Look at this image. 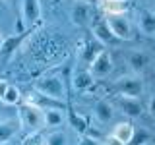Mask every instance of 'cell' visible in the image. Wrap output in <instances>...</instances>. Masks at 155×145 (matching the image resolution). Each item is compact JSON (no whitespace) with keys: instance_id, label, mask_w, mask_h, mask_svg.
Wrapping results in <instances>:
<instances>
[{"instance_id":"1","label":"cell","mask_w":155,"mask_h":145,"mask_svg":"<svg viewBox=\"0 0 155 145\" xmlns=\"http://www.w3.org/2000/svg\"><path fill=\"white\" fill-rule=\"evenodd\" d=\"M19 118H21L23 126L29 128L31 132H37L41 126H45V112L37 105H31V103L19 105Z\"/></svg>"},{"instance_id":"2","label":"cell","mask_w":155,"mask_h":145,"mask_svg":"<svg viewBox=\"0 0 155 145\" xmlns=\"http://www.w3.org/2000/svg\"><path fill=\"white\" fill-rule=\"evenodd\" d=\"M35 91L39 95H45V97H51V99H64V83L58 76H47L43 79H39L35 83Z\"/></svg>"},{"instance_id":"3","label":"cell","mask_w":155,"mask_h":145,"mask_svg":"<svg viewBox=\"0 0 155 145\" xmlns=\"http://www.w3.org/2000/svg\"><path fill=\"white\" fill-rule=\"evenodd\" d=\"M114 91L120 97H140L143 91V83L136 76H126L114 81Z\"/></svg>"},{"instance_id":"4","label":"cell","mask_w":155,"mask_h":145,"mask_svg":"<svg viewBox=\"0 0 155 145\" xmlns=\"http://www.w3.org/2000/svg\"><path fill=\"white\" fill-rule=\"evenodd\" d=\"M31 33H33V27H31V29H23V31H19L18 35H12V37L2 39V43H0V50H2V56H4V58H10L19 47H21V43L25 41V39L31 35Z\"/></svg>"},{"instance_id":"5","label":"cell","mask_w":155,"mask_h":145,"mask_svg":"<svg viewBox=\"0 0 155 145\" xmlns=\"http://www.w3.org/2000/svg\"><path fill=\"white\" fill-rule=\"evenodd\" d=\"M113 72V60H110V54L107 50H103L99 56L91 62V72L89 74L93 77H105Z\"/></svg>"},{"instance_id":"6","label":"cell","mask_w":155,"mask_h":145,"mask_svg":"<svg viewBox=\"0 0 155 145\" xmlns=\"http://www.w3.org/2000/svg\"><path fill=\"white\" fill-rule=\"evenodd\" d=\"M70 18H72V21H74L76 25L85 27L87 23L91 21V18H93L91 4H87V2H76V6L72 8V12H70Z\"/></svg>"},{"instance_id":"7","label":"cell","mask_w":155,"mask_h":145,"mask_svg":"<svg viewBox=\"0 0 155 145\" xmlns=\"http://www.w3.org/2000/svg\"><path fill=\"white\" fill-rule=\"evenodd\" d=\"M107 23H109L110 31L114 33V37L118 39H130V21L126 19L124 16H109V19H107Z\"/></svg>"},{"instance_id":"8","label":"cell","mask_w":155,"mask_h":145,"mask_svg":"<svg viewBox=\"0 0 155 145\" xmlns=\"http://www.w3.org/2000/svg\"><path fill=\"white\" fill-rule=\"evenodd\" d=\"M39 18H41L39 0H21V21L33 25L39 21Z\"/></svg>"},{"instance_id":"9","label":"cell","mask_w":155,"mask_h":145,"mask_svg":"<svg viewBox=\"0 0 155 145\" xmlns=\"http://www.w3.org/2000/svg\"><path fill=\"white\" fill-rule=\"evenodd\" d=\"M118 105H120V108H122V112L126 116H130V118H138V116H142V112H143V106H142L138 97H120Z\"/></svg>"},{"instance_id":"10","label":"cell","mask_w":155,"mask_h":145,"mask_svg":"<svg viewBox=\"0 0 155 145\" xmlns=\"http://www.w3.org/2000/svg\"><path fill=\"white\" fill-rule=\"evenodd\" d=\"M103 50H105V45H103V43H99L97 39H87L84 48H81V60L87 62V64H91V62H93Z\"/></svg>"},{"instance_id":"11","label":"cell","mask_w":155,"mask_h":145,"mask_svg":"<svg viewBox=\"0 0 155 145\" xmlns=\"http://www.w3.org/2000/svg\"><path fill=\"white\" fill-rule=\"evenodd\" d=\"M93 37L99 43H103V45H114V43H118V39L114 37V33L110 31V27H109L107 21L95 23V25H93Z\"/></svg>"},{"instance_id":"12","label":"cell","mask_w":155,"mask_h":145,"mask_svg":"<svg viewBox=\"0 0 155 145\" xmlns=\"http://www.w3.org/2000/svg\"><path fill=\"white\" fill-rule=\"evenodd\" d=\"M138 27L145 35H155V14L149 10H140L138 12Z\"/></svg>"},{"instance_id":"13","label":"cell","mask_w":155,"mask_h":145,"mask_svg":"<svg viewBox=\"0 0 155 145\" xmlns=\"http://www.w3.org/2000/svg\"><path fill=\"white\" fill-rule=\"evenodd\" d=\"M147 64H149V58H147V54L145 52H142V50H132V52H128V66L132 68L134 72H143L145 68H147Z\"/></svg>"},{"instance_id":"14","label":"cell","mask_w":155,"mask_h":145,"mask_svg":"<svg viewBox=\"0 0 155 145\" xmlns=\"http://www.w3.org/2000/svg\"><path fill=\"white\" fill-rule=\"evenodd\" d=\"M97 6H99L101 12H105L107 16H122V12L126 10L122 0H99Z\"/></svg>"},{"instance_id":"15","label":"cell","mask_w":155,"mask_h":145,"mask_svg":"<svg viewBox=\"0 0 155 145\" xmlns=\"http://www.w3.org/2000/svg\"><path fill=\"white\" fill-rule=\"evenodd\" d=\"M132 134H134V126L130 122H120V124H116L114 130H113V137H116L118 141H122L124 145H128Z\"/></svg>"},{"instance_id":"16","label":"cell","mask_w":155,"mask_h":145,"mask_svg":"<svg viewBox=\"0 0 155 145\" xmlns=\"http://www.w3.org/2000/svg\"><path fill=\"white\" fill-rule=\"evenodd\" d=\"M113 114H114V110H113V106H110L107 101H97V105H95V118L99 120V122H110L113 120Z\"/></svg>"},{"instance_id":"17","label":"cell","mask_w":155,"mask_h":145,"mask_svg":"<svg viewBox=\"0 0 155 145\" xmlns=\"http://www.w3.org/2000/svg\"><path fill=\"white\" fill-rule=\"evenodd\" d=\"M93 87V76L89 72H76L74 74V89L87 91Z\"/></svg>"},{"instance_id":"18","label":"cell","mask_w":155,"mask_h":145,"mask_svg":"<svg viewBox=\"0 0 155 145\" xmlns=\"http://www.w3.org/2000/svg\"><path fill=\"white\" fill-rule=\"evenodd\" d=\"M68 122H70V126L76 130L78 134H85V130H87V120L84 118V116L76 114L74 108H72L70 105H68Z\"/></svg>"},{"instance_id":"19","label":"cell","mask_w":155,"mask_h":145,"mask_svg":"<svg viewBox=\"0 0 155 145\" xmlns=\"http://www.w3.org/2000/svg\"><path fill=\"white\" fill-rule=\"evenodd\" d=\"M43 112H45V124L51 128H56L64 122V110L62 108H47Z\"/></svg>"},{"instance_id":"20","label":"cell","mask_w":155,"mask_h":145,"mask_svg":"<svg viewBox=\"0 0 155 145\" xmlns=\"http://www.w3.org/2000/svg\"><path fill=\"white\" fill-rule=\"evenodd\" d=\"M14 134H16V124L14 122H0V145L8 143Z\"/></svg>"},{"instance_id":"21","label":"cell","mask_w":155,"mask_h":145,"mask_svg":"<svg viewBox=\"0 0 155 145\" xmlns=\"http://www.w3.org/2000/svg\"><path fill=\"white\" fill-rule=\"evenodd\" d=\"M149 139H151V135H149L147 130H136L134 128V134L130 137L128 145H145V143H149Z\"/></svg>"},{"instance_id":"22","label":"cell","mask_w":155,"mask_h":145,"mask_svg":"<svg viewBox=\"0 0 155 145\" xmlns=\"http://www.w3.org/2000/svg\"><path fill=\"white\" fill-rule=\"evenodd\" d=\"M19 99H21V95H19V89L16 85H8L6 87V93H4L2 101L6 105H19Z\"/></svg>"},{"instance_id":"23","label":"cell","mask_w":155,"mask_h":145,"mask_svg":"<svg viewBox=\"0 0 155 145\" xmlns=\"http://www.w3.org/2000/svg\"><path fill=\"white\" fill-rule=\"evenodd\" d=\"M47 145H68V137L62 132H54L47 137Z\"/></svg>"},{"instance_id":"24","label":"cell","mask_w":155,"mask_h":145,"mask_svg":"<svg viewBox=\"0 0 155 145\" xmlns=\"http://www.w3.org/2000/svg\"><path fill=\"white\" fill-rule=\"evenodd\" d=\"M43 143H45V137L41 132H31L23 139V145H43Z\"/></svg>"},{"instance_id":"25","label":"cell","mask_w":155,"mask_h":145,"mask_svg":"<svg viewBox=\"0 0 155 145\" xmlns=\"http://www.w3.org/2000/svg\"><path fill=\"white\" fill-rule=\"evenodd\" d=\"M78 145H99V141L93 137H89V135H81L80 139H78Z\"/></svg>"},{"instance_id":"26","label":"cell","mask_w":155,"mask_h":145,"mask_svg":"<svg viewBox=\"0 0 155 145\" xmlns=\"http://www.w3.org/2000/svg\"><path fill=\"white\" fill-rule=\"evenodd\" d=\"M105 145H124V143L118 141V139L113 137V135H109V137H107V141H105Z\"/></svg>"},{"instance_id":"27","label":"cell","mask_w":155,"mask_h":145,"mask_svg":"<svg viewBox=\"0 0 155 145\" xmlns=\"http://www.w3.org/2000/svg\"><path fill=\"white\" fill-rule=\"evenodd\" d=\"M6 87H8L6 81H0V99L4 97V93H6Z\"/></svg>"},{"instance_id":"28","label":"cell","mask_w":155,"mask_h":145,"mask_svg":"<svg viewBox=\"0 0 155 145\" xmlns=\"http://www.w3.org/2000/svg\"><path fill=\"white\" fill-rule=\"evenodd\" d=\"M149 112H151V114L155 116V97H153L151 101H149Z\"/></svg>"},{"instance_id":"29","label":"cell","mask_w":155,"mask_h":145,"mask_svg":"<svg viewBox=\"0 0 155 145\" xmlns=\"http://www.w3.org/2000/svg\"><path fill=\"white\" fill-rule=\"evenodd\" d=\"M6 10V0H0V14Z\"/></svg>"},{"instance_id":"30","label":"cell","mask_w":155,"mask_h":145,"mask_svg":"<svg viewBox=\"0 0 155 145\" xmlns=\"http://www.w3.org/2000/svg\"><path fill=\"white\" fill-rule=\"evenodd\" d=\"M93 2L97 4V2H99V0H87V4H93Z\"/></svg>"},{"instance_id":"31","label":"cell","mask_w":155,"mask_h":145,"mask_svg":"<svg viewBox=\"0 0 155 145\" xmlns=\"http://www.w3.org/2000/svg\"><path fill=\"white\" fill-rule=\"evenodd\" d=\"M74 2H81V0H74Z\"/></svg>"},{"instance_id":"32","label":"cell","mask_w":155,"mask_h":145,"mask_svg":"<svg viewBox=\"0 0 155 145\" xmlns=\"http://www.w3.org/2000/svg\"><path fill=\"white\" fill-rule=\"evenodd\" d=\"M0 43H2V37H0Z\"/></svg>"},{"instance_id":"33","label":"cell","mask_w":155,"mask_h":145,"mask_svg":"<svg viewBox=\"0 0 155 145\" xmlns=\"http://www.w3.org/2000/svg\"><path fill=\"white\" fill-rule=\"evenodd\" d=\"M54 2H60V0H54Z\"/></svg>"},{"instance_id":"34","label":"cell","mask_w":155,"mask_h":145,"mask_svg":"<svg viewBox=\"0 0 155 145\" xmlns=\"http://www.w3.org/2000/svg\"><path fill=\"white\" fill-rule=\"evenodd\" d=\"M4 145H8V143H4Z\"/></svg>"},{"instance_id":"35","label":"cell","mask_w":155,"mask_h":145,"mask_svg":"<svg viewBox=\"0 0 155 145\" xmlns=\"http://www.w3.org/2000/svg\"><path fill=\"white\" fill-rule=\"evenodd\" d=\"M153 2H155V0H153Z\"/></svg>"}]
</instances>
